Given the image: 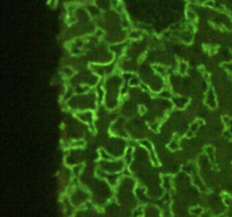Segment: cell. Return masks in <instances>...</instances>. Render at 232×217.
Segmentation results:
<instances>
[]
</instances>
